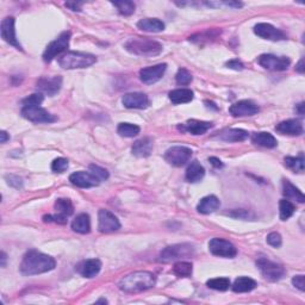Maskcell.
Instances as JSON below:
<instances>
[{
	"label": "cell",
	"instance_id": "obj_1",
	"mask_svg": "<svg viewBox=\"0 0 305 305\" xmlns=\"http://www.w3.org/2000/svg\"><path fill=\"white\" fill-rule=\"evenodd\" d=\"M55 266L56 262L51 256L33 249L23 256L19 269L23 276H37L51 271Z\"/></svg>",
	"mask_w": 305,
	"mask_h": 305
},
{
	"label": "cell",
	"instance_id": "obj_2",
	"mask_svg": "<svg viewBox=\"0 0 305 305\" xmlns=\"http://www.w3.org/2000/svg\"><path fill=\"white\" fill-rule=\"evenodd\" d=\"M157 279L150 272L140 271L130 273L119 280L118 287L120 291L127 293H138L154 287Z\"/></svg>",
	"mask_w": 305,
	"mask_h": 305
},
{
	"label": "cell",
	"instance_id": "obj_3",
	"mask_svg": "<svg viewBox=\"0 0 305 305\" xmlns=\"http://www.w3.org/2000/svg\"><path fill=\"white\" fill-rule=\"evenodd\" d=\"M126 49L129 53L143 57L158 56L162 53V44L149 37H133L126 43Z\"/></svg>",
	"mask_w": 305,
	"mask_h": 305
},
{
	"label": "cell",
	"instance_id": "obj_4",
	"mask_svg": "<svg viewBox=\"0 0 305 305\" xmlns=\"http://www.w3.org/2000/svg\"><path fill=\"white\" fill-rule=\"evenodd\" d=\"M97 57L95 55L80 53V51H68L58 58V65L65 69H76L87 68L95 65Z\"/></svg>",
	"mask_w": 305,
	"mask_h": 305
},
{
	"label": "cell",
	"instance_id": "obj_5",
	"mask_svg": "<svg viewBox=\"0 0 305 305\" xmlns=\"http://www.w3.org/2000/svg\"><path fill=\"white\" fill-rule=\"evenodd\" d=\"M193 254H195V248H193L192 245L190 243L173 245L166 247L164 251L160 253L159 261L167 263V262L174 261V260L191 258Z\"/></svg>",
	"mask_w": 305,
	"mask_h": 305
},
{
	"label": "cell",
	"instance_id": "obj_6",
	"mask_svg": "<svg viewBox=\"0 0 305 305\" xmlns=\"http://www.w3.org/2000/svg\"><path fill=\"white\" fill-rule=\"evenodd\" d=\"M256 266H258L261 274L265 277V279L269 280V282H278L285 276V269L283 266L266 258H259L256 260Z\"/></svg>",
	"mask_w": 305,
	"mask_h": 305
},
{
	"label": "cell",
	"instance_id": "obj_7",
	"mask_svg": "<svg viewBox=\"0 0 305 305\" xmlns=\"http://www.w3.org/2000/svg\"><path fill=\"white\" fill-rule=\"evenodd\" d=\"M71 36L72 34L69 33V31H64V33H62L56 40L48 44V47L46 48V50H44L43 53V61L50 62L53 61L57 55L64 53L69 46Z\"/></svg>",
	"mask_w": 305,
	"mask_h": 305
},
{
	"label": "cell",
	"instance_id": "obj_8",
	"mask_svg": "<svg viewBox=\"0 0 305 305\" xmlns=\"http://www.w3.org/2000/svg\"><path fill=\"white\" fill-rule=\"evenodd\" d=\"M192 152L190 148L175 145L167 149V151L165 152V160L174 167H181L190 161V159L192 158Z\"/></svg>",
	"mask_w": 305,
	"mask_h": 305
},
{
	"label": "cell",
	"instance_id": "obj_9",
	"mask_svg": "<svg viewBox=\"0 0 305 305\" xmlns=\"http://www.w3.org/2000/svg\"><path fill=\"white\" fill-rule=\"evenodd\" d=\"M22 116L24 118L30 120L33 123H54L57 118L44 110L40 105L37 106H23Z\"/></svg>",
	"mask_w": 305,
	"mask_h": 305
},
{
	"label": "cell",
	"instance_id": "obj_10",
	"mask_svg": "<svg viewBox=\"0 0 305 305\" xmlns=\"http://www.w3.org/2000/svg\"><path fill=\"white\" fill-rule=\"evenodd\" d=\"M258 64L265 69L273 72H283L289 68L290 58L286 56H276L272 54H263L258 57Z\"/></svg>",
	"mask_w": 305,
	"mask_h": 305
},
{
	"label": "cell",
	"instance_id": "obj_11",
	"mask_svg": "<svg viewBox=\"0 0 305 305\" xmlns=\"http://www.w3.org/2000/svg\"><path fill=\"white\" fill-rule=\"evenodd\" d=\"M209 251L221 258H235L237 254V249L231 242L218 237L212 238L209 242Z\"/></svg>",
	"mask_w": 305,
	"mask_h": 305
},
{
	"label": "cell",
	"instance_id": "obj_12",
	"mask_svg": "<svg viewBox=\"0 0 305 305\" xmlns=\"http://www.w3.org/2000/svg\"><path fill=\"white\" fill-rule=\"evenodd\" d=\"M98 229L100 233H114L120 229V223L111 211L102 209L98 212Z\"/></svg>",
	"mask_w": 305,
	"mask_h": 305
},
{
	"label": "cell",
	"instance_id": "obj_13",
	"mask_svg": "<svg viewBox=\"0 0 305 305\" xmlns=\"http://www.w3.org/2000/svg\"><path fill=\"white\" fill-rule=\"evenodd\" d=\"M254 33L258 35L259 37L263 38V40L268 41H284L286 40V34L280 29H277L276 26L271 25L268 23H259L254 26Z\"/></svg>",
	"mask_w": 305,
	"mask_h": 305
},
{
	"label": "cell",
	"instance_id": "obj_14",
	"mask_svg": "<svg viewBox=\"0 0 305 305\" xmlns=\"http://www.w3.org/2000/svg\"><path fill=\"white\" fill-rule=\"evenodd\" d=\"M166 69H167V65L166 64H159L155 66H150V67L143 68L140 71V79L141 81L145 85H151L158 82L164 76Z\"/></svg>",
	"mask_w": 305,
	"mask_h": 305
},
{
	"label": "cell",
	"instance_id": "obj_15",
	"mask_svg": "<svg viewBox=\"0 0 305 305\" xmlns=\"http://www.w3.org/2000/svg\"><path fill=\"white\" fill-rule=\"evenodd\" d=\"M62 86V78L60 75L51 76V78H43L38 79L36 82V88L41 93L48 95L49 97H53L61 89Z\"/></svg>",
	"mask_w": 305,
	"mask_h": 305
},
{
	"label": "cell",
	"instance_id": "obj_16",
	"mask_svg": "<svg viewBox=\"0 0 305 305\" xmlns=\"http://www.w3.org/2000/svg\"><path fill=\"white\" fill-rule=\"evenodd\" d=\"M259 111V106L252 100H240L229 107V112L233 117L254 116Z\"/></svg>",
	"mask_w": 305,
	"mask_h": 305
},
{
	"label": "cell",
	"instance_id": "obj_17",
	"mask_svg": "<svg viewBox=\"0 0 305 305\" xmlns=\"http://www.w3.org/2000/svg\"><path fill=\"white\" fill-rule=\"evenodd\" d=\"M122 104L127 109H147L150 105V100H149L148 96L141 92H133L127 93L123 96Z\"/></svg>",
	"mask_w": 305,
	"mask_h": 305
},
{
	"label": "cell",
	"instance_id": "obj_18",
	"mask_svg": "<svg viewBox=\"0 0 305 305\" xmlns=\"http://www.w3.org/2000/svg\"><path fill=\"white\" fill-rule=\"evenodd\" d=\"M0 33H2L3 40H4L6 43L16 47L17 49L22 50V46H20V43L18 42V40H17V37H16L15 18H13V17H6L5 19H3Z\"/></svg>",
	"mask_w": 305,
	"mask_h": 305
},
{
	"label": "cell",
	"instance_id": "obj_19",
	"mask_svg": "<svg viewBox=\"0 0 305 305\" xmlns=\"http://www.w3.org/2000/svg\"><path fill=\"white\" fill-rule=\"evenodd\" d=\"M69 181H71L73 185L81 187V189H88V187L98 186L100 180L97 179L92 173L80 171L71 174V176H69Z\"/></svg>",
	"mask_w": 305,
	"mask_h": 305
},
{
	"label": "cell",
	"instance_id": "obj_20",
	"mask_svg": "<svg viewBox=\"0 0 305 305\" xmlns=\"http://www.w3.org/2000/svg\"><path fill=\"white\" fill-rule=\"evenodd\" d=\"M276 131L282 135H289V136H299L303 134V124L297 119H287L280 122L276 127Z\"/></svg>",
	"mask_w": 305,
	"mask_h": 305
},
{
	"label": "cell",
	"instance_id": "obj_21",
	"mask_svg": "<svg viewBox=\"0 0 305 305\" xmlns=\"http://www.w3.org/2000/svg\"><path fill=\"white\" fill-rule=\"evenodd\" d=\"M100 269H102V262L98 259H88L79 263L76 267V271L85 278H93L98 274Z\"/></svg>",
	"mask_w": 305,
	"mask_h": 305
},
{
	"label": "cell",
	"instance_id": "obj_22",
	"mask_svg": "<svg viewBox=\"0 0 305 305\" xmlns=\"http://www.w3.org/2000/svg\"><path fill=\"white\" fill-rule=\"evenodd\" d=\"M212 128V123L210 122H204V120H198V119H190L184 124V126L179 127L180 130L187 131V133L192 135H204L207 130Z\"/></svg>",
	"mask_w": 305,
	"mask_h": 305
},
{
	"label": "cell",
	"instance_id": "obj_23",
	"mask_svg": "<svg viewBox=\"0 0 305 305\" xmlns=\"http://www.w3.org/2000/svg\"><path fill=\"white\" fill-rule=\"evenodd\" d=\"M152 140L150 137H143L136 141L133 145V154L137 158H148L152 151Z\"/></svg>",
	"mask_w": 305,
	"mask_h": 305
},
{
	"label": "cell",
	"instance_id": "obj_24",
	"mask_svg": "<svg viewBox=\"0 0 305 305\" xmlns=\"http://www.w3.org/2000/svg\"><path fill=\"white\" fill-rule=\"evenodd\" d=\"M252 142L256 145H260V147L269 148V149L276 148L277 145H278V141H277V138L273 136L272 134L265 133V131L253 134Z\"/></svg>",
	"mask_w": 305,
	"mask_h": 305
},
{
	"label": "cell",
	"instance_id": "obj_25",
	"mask_svg": "<svg viewBox=\"0 0 305 305\" xmlns=\"http://www.w3.org/2000/svg\"><path fill=\"white\" fill-rule=\"evenodd\" d=\"M221 205L220 199L216 196H206L203 199H200L198 205H197V210L199 214L203 215H209L214 211H216Z\"/></svg>",
	"mask_w": 305,
	"mask_h": 305
},
{
	"label": "cell",
	"instance_id": "obj_26",
	"mask_svg": "<svg viewBox=\"0 0 305 305\" xmlns=\"http://www.w3.org/2000/svg\"><path fill=\"white\" fill-rule=\"evenodd\" d=\"M168 98L173 104H175V105H179V104H186L193 100V92L189 88L173 89V91L169 92Z\"/></svg>",
	"mask_w": 305,
	"mask_h": 305
},
{
	"label": "cell",
	"instance_id": "obj_27",
	"mask_svg": "<svg viewBox=\"0 0 305 305\" xmlns=\"http://www.w3.org/2000/svg\"><path fill=\"white\" fill-rule=\"evenodd\" d=\"M248 136V131L243 129H228L218 135V138L224 142H242L247 140Z\"/></svg>",
	"mask_w": 305,
	"mask_h": 305
},
{
	"label": "cell",
	"instance_id": "obj_28",
	"mask_svg": "<svg viewBox=\"0 0 305 305\" xmlns=\"http://www.w3.org/2000/svg\"><path fill=\"white\" fill-rule=\"evenodd\" d=\"M256 286H258V284H256L254 279L248 278V277H238V278L234 282L231 289H233L234 292L236 293H245V292H251V291L254 290Z\"/></svg>",
	"mask_w": 305,
	"mask_h": 305
},
{
	"label": "cell",
	"instance_id": "obj_29",
	"mask_svg": "<svg viewBox=\"0 0 305 305\" xmlns=\"http://www.w3.org/2000/svg\"><path fill=\"white\" fill-rule=\"evenodd\" d=\"M141 30L147 33H161L165 30V23L158 18H144L137 23Z\"/></svg>",
	"mask_w": 305,
	"mask_h": 305
},
{
	"label": "cell",
	"instance_id": "obj_30",
	"mask_svg": "<svg viewBox=\"0 0 305 305\" xmlns=\"http://www.w3.org/2000/svg\"><path fill=\"white\" fill-rule=\"evenodd\" d=\"M72 229L75 233L88 234L91 231V221L87 214H80L72 222Z\"/></svg>",
	"mask_w": 305,
	"mask_h": 305
},
{
	"label": "cell",
	"instance_id": "obj_31",
	"mask_svg": "<svg viewBox=\"0 0 305 305\" xmlns=\"http://www.w3.org/2000/svg\"><path fill=\"white\" fill-rule=\"evenodd\" d=\"M204 175H205V169H204L203 166L197 160L191 162V165L186 171V179L190 182H197L200 181L204 178Z\"/></svg>",
	"mask_w": 305,
	"mask_h": 305
},
{
	"label": "cell",
	"instance_id": "obj_32",
	"mask_svg": "<svg viewBox=\"0 0 305 305\" xmlns=\"http://www.w3.org/2000/svg\"><path fill=\"white\" fill-rule=\"evenodd\" d=\"M283 193L286 198L290 199H294L297 200L298 203H304L305 198L304 195L301 193V191L291 184L289 180H283Z\"/></svg>",
	"mask_w": 305,
	"mask_h": 305
},
{
	"label": "cell",
	"instance_id": "obj_33",
	"mask_svg": "<svg viewBox=\"0 0 305 305\" xmlns=\"http://www.w3.org/2000/svg\"><path fill=\"white\" fill-rule=\"evenodd\" d=\"M54 209L56 210V214L60 215V216L67 218L73 215L74 212V206H73V203L69 199L66 198H60L55 202Z\"/></svg>",
	"mask_w": 305,
	"mask_h": 305
},
{
	"label": "cell",
	"instance_id": "obj_34",
	"mask_svg": "<svg viewBox=\"0 0 305 305\" xmlns=\"http://www.w3.org/2000/svg\"><path fill=\"white\" fill-rule=\"evenodd\" d=\"M285 166L287 168H290L291 171L294 173H303L304 172V157L303 152H300L299 157L293 158V157H286L284 159Z\"/></svg>",
	"mask_w": 305,
	"mask_h": 305
},
{
	"label": "cell",
	"instance_id": "obj_35",
	"mask_svg": "<svg viewBox=\"0 0 305 305\" xmlns=\"http://www.w3.org/2000/svg\"><path fill=\"white\" fill-rule=\"evenodd\" d=\"M140 127L131 123H120L117 128V133L122 137H135L140 134Z\"/></svg>",
	"mask_w": 305,
	"mask_h": 305
},
{
	"label": "cell",
	"instance_id": "obj_36",
	"mask_svg": "<svg viewBox=\"0 0 305 305\" xmlns=\"http://www.w3.org/2000/svg\"><path fill=\"white\" fill-rule=\"evenodd\" d=\"M294 205L290 200L282 199L279 203V212H280V220L286 221L294 214Z\"/></svg>",
	"mask_w": 305,
	"mask_h": 305
},
{
	"label": "cell",
	"instance_id": "obj_37",
	"mask_svg": "<svg viewBox=\"0 0 305 305\" xmlns=\"http://www.w3.org/2000/svg\"><path fill=\"white\" fill-rule=\"evenodd\" d=\"M173 273L175 276L181 277H190L192 274V263L186 261H179L173 266Z\"/></svg>",
	"mask_w": 305,
	"mask_h": 305
},
{
	"label": "cell",
	"instance_id": "obj_38",
	"mask_svg": "<svg viewBox=\"0 0 305 305\" xmlns=\"http://www.w3.org/2000/svg\"><path fill=\"white\" fill-rule=\"evenodd\" d=\"M111 4L117 9V11L122 16L128 17L131 16L135 12L134 2H112Z\"/></svg>",
	"mask_w": 305,
	"mask_h": 305
},
{
	"label": "cell",
	"instance_id": "obj_39",
	"mask_svg": "<svg viewBox=\"0 0 305 305\" xmlns=\"http://www.w3.org/2000/svg\"><path fill=\"white\" fill-rule=\"evenodd\" d=\"M207 287L216 291H227L230 286V280L229 278H215L206 282Z\"/></svg>",
	"mask_w": 305,
	"mask_h": 305
},
{
	"label": "cell",
	"instance_id": "obj_40",
	"mask_svg": "<svg viewBox=\"0 0 305 305\" xmlns=\"http://www.w3.org/2000/svg\"><path fill=\"white\" fill-rule=\"evenodd\" d=\"M192 79H193L192 74H191V73L185 68H180L175 75L176 84L181 85V86L190 85L191 81H192Z\"/></svg>",
	"mask_w": 305,
	"mask_h": 305
},
{
	"label": "cell",
	"instance_id": "obj_41",
	"mask_svg": "<svg viewBox=\"0 0 305 305\" xmlns=\"http://www.w3.org/2000/svg\"><path fill=\"white\" fill-rule=\"evenodd\" d=\"M43 95L42 93H35V95H31L29 97H26L25 99L22 100L23 106H37L41 105L43 102Z\"/></svg>",
	"mask_w": 305,
	"mask_h": 305
},
{
	"label": "cell",
	"instance_id": "obj_42",
	"mask_svg": "<svg viewBox=\"0 0 305 305\" xmlns=\"http://www.w3.org/2000/svg\"><path fill=\"white\" fill-rule=\"evenodd\" d=\"M67 168H68V160L65 158L55 159L53 164H51V169H53L55 173H64Z\"/></svg>",
	"mask_w": 305,
	"mask_h": 305
},
{
	"label": "cell",
	"instance_id": "obj_43",
	"mask_svg": "<svg viewBox=\"0 0 305 305\" xmlns=\"http://www.w3.org/2000/svg\"><path fill=\"white\" fill-rule=\"evenodd\" d=\"M89 173H92L98 180H106L109 178V172L97 165H89Z\"/></svg>",
	"mask_w": 305,
	"mask_h": 305
},
{
	"label": "cell",
	"instance_id": "obj_44",
	"mask_svg": "<svg viewBox=\"0 0 305 305\" xmlns=\"http://www.w3.org/2000/svg\"><path fill=\"white\" fill-rule=\"evenodd\" d=\"M266 240H267V243L274 248H279L283 243V238H282V236H280V234H278V233L268 234L267 235Z\"/></svg>",
	"mask_w": 305,
	"mask_h": 305
},
{
	"label": "cell",
	"instance_id": "obj_45",
	"mask_svg": "<svg viewBox=\"0 0 305 305\" xmlns=\"http://www.w3.org/2000/svg\"><path fill=\"white\" fill-rule=\"evenodd\" d=\"M43 222H55L57 224H66L67 223V218L60 216V215H46L43 216Z\"/></svg>",
	"mask_w": 305,
	"mask_h": 305
},
{
	"label": "cell",
	"instance_id": "obj_46",
	"mask_svg": "<svg viewBox=\"0 0 305 305\" xmlns=\"http://www.w3.org/2000/svg\"><path fill=\"white\" fill-rule=\"evenodd\" d=\"M292 284L297 287L298 290L301 291V292H304V291H305V282H304V276L303 274L293 277Z\"/></svg>",
	"mask_w": 305,
	"mask_h": 305
},
{
	"label": "cell",
	"instance_id": "obj_47",
	"mask_svg": "<svg viewBox=\"0 0 305 305\" xmlns=\"http://www.w3.org/2000/svg\"><path fill=\"white\" fill-rule=\"evenodd\" d=\"M6 180H8L9 185L16 187V189H20V187L23 186L22 179L17 175H8L6 176Z\"/></svg>",
	"mask_w": 305,
	"mask_h": 305
},
{
	"label": "cell",
	"instance_id": "obj_48",
	"mask_svg": "<svg viewBox=\"0 0 305 305\" xmlns=\"http://www.w3.org/2000/svg\"><path fill=\"white\" fill-rule=\"evenodd\" d=\"M225 66H227L228 68L235 69V71H242V69H245V66H243V64H242L241 61L236 60V58H235V60H230V61H228L227 64H225Z\"/></svg>",
	"mask_w": 305,
	"mask_h": 305
},
{
	"label": "cell",
	"instance_id": "obj_49",
	"mask_svg": "<svg viewBox=\"0 0 305 305\" xmlns=\"http://www.w3.org/2000/svg\"><path fill=\"white\" fill-rule=\"evenodd\" d=\"M82 5H84V3H66V6L73 11H81Z\"/></svg>",
	"mask_w": 305,
	"mask_h": 305
},
{
	"label": "cell",
	"instance_id": "obj_50",
	"mask_svg": "<svg viewBox=\"0 0 305 305\" xmlns=\"http://www.w3.org/2000/svg\"><path fill=\"white\" fill-rule=\"evenodd\" d=\"M235 212H237V214L236 215L231 214L230 216L238 217V218H247V217H249V214L247 212V211H245V210H235Z\"/></svg>",
	"mask_w": 305,
	"mask_h": 305
},
{
	"label": "cell",
	"instance_id": "obj_51",
	"mask_svg": "<svg viewBox=\"0 0 305 305\" xmlns=\"http://www.w3.org/2000/svg\"><path fill=\"white\" fill-rule=\"evenodd\" d=\"M209 162H211V165L214 166V167H216V168H222L223 167V164H222V161L220 160V159H217V158H210L209 159Z\"/></svg>",
	"mask_w": 305,
	"mask_h": 305
},
{
	"label": "cell",
	"instance_id": "obj_52",
	"mask_svg": "<svg viewBox=\"0 0 305 305\" xmlns=\"http://www.w3.org/2000/svg\"><path fill=\"white\" fill-rule=\"evenodd\" d=\"M296 71L298 73H300V74H303V73H304V60H303V58H301V60L298 62V65L296 66Z\"/></svg>",
	"mask_w": 305,
	"mask_h": 305
},
{
	"label": "cell",
	"instance_id": "obj_53",
	"mask_svg": "<svg viewBox=\"0 0 305 305\" xmlns=\"http://www.w3.org/2000/svg\"><path fill=\"white\" fill-rule=\"evenodd\" d=\"M0 136H2V140H0V142H2V143H6V142H8L10 140L9 134L6 133V131H2V133H0Z\"/></svg>",
	"mask_w": 305,
	"mask_h": 305
},
{
	"label": "cell",
	"instance_id": "obj_54",
	"mask_svg": "<svg viewBox=\"0 0 305 305\" xmlns=\"http://www.w3.org/2000/svg\"><path fill=\"white\" fill-rule=\"evenodd\" d=\"M296 111L298 112V114L303 116V114H304V103L298 104V105L296 106Z\"/></svg>",
	"mask_w": 305,
	"mask_h": 305
},
{
	"label": "cell",
	"instance_id": "obj_55",
	"mask_svg": "<svg viewBox=\"0 0 305 305\" xmlns=\"http://www.w3.org/2000/svg\"><path fill=\"white\" fill-rule=\"evenodd\" d=\"M6 266V254L4 252H2V267Z\"/></svg>",
	"mask_w": 305,
	"mask_h": 305
},
{
	"label": "cell",
	"instance_id": "obj_56",
	"mask_svg": "<svg viewBox=\"0 0 305 305\" xmlns=\"http://www.w3.org/2000/svg\"><path fill=\"white\" fill-rule=\"evenodd\" d=\"M97 303H107V300L106 299H100V300L97 301Z\"/></svg>",
	"mask_w": 305,
	"mask_h": 305
}]
</instances>
